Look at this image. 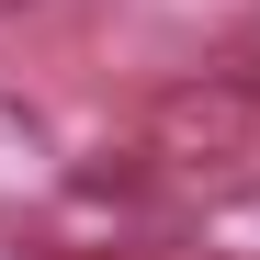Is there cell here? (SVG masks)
Returning <instances> with one entry per match:
<instances>
[{"mask_svg":"<svg viewBox=\"0 0 260 260\" xmlns=\"http://www.w3.org/2000/svg\"><path fill=\"white\" fill-rule=\"evenodd\" d=\"M158 170H181V181H238L249 147H260V102L238 91L226 68H192L170 79V91L147 102V136H136Z\"/></svg>","mask_w":260,"mask_h":260,"instance_id":"1","label":"cell"},{"mask_svg":"<svg viewBox=\"0 0 260 260\" xmlns=\"http://www.w3.org/2000/svg\"><path fill=\"white\" fill-rule=\"evenodd\" d=\"M158 158H68V181L46 192V238L79 249V260H113V249H147L158 238Z\"/></svg>","mask_w":260,"mask_h":260,"instance_id":"2","label":"cell"},{"mask_svg":"<svg viewBox=\"0 0 260 260\" xmlns=\"http://www.w3.org/2000/svg\"><path fill=\"white\" fill-rule=\"evenodd\" d=\"M57 181H68V147H57L46 102L0 91V215H46V192H57Z\"/></svg>","mask_w":260,"mask_h":260,"instance_id":"3","label":"cell"},{"mask_svg":"<svg viewBox=\"0 0 260 260\" xmlns=\"http://www.w3.org/2000/svg\"><path fill=\"white\" fill-rule=\"evenodd\" d=\"M181 249H192V260H260V181H249V170L215 181V192L181 215Z\"/></svg>","mask_w":260,"mask_h":260,"instance_id":"4","label":"cell"},{"mask_svg":"<svg viewBox=\"0 0 260 260\" xmlns=\"http://www.w3.org/2000/svg\"><path fill=\"white\" fill-rule=\"evenodd\" d=\"M215 68H226V79H238V91L260 102V23H249V34H238V46H226V57H215Z\"/></svg>","mask_w":260,"mask_h":260,"instance_id":"5","label":"cell"},{"mask_svg":"<svg viewBox=\"0 0 260 260\" xmlns=\"http://www.w3.org/2000/svg\"><path fill=\"white\" fill-rule=\"evenodd\" d=\"M12 12H34V0H0V23H12Z\"/></svg>","mask_w":260,"mask_h":260,"instance_id":"6","label":"cell"}]
</instances>
